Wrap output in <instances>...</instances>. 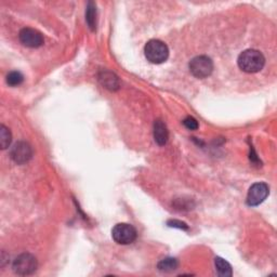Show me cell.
I'll use <instances>...</instances> for the list:
<instances>
[{"mask_svg":"<svg viewBox=\"0 0 277 277\" xmlns=\"http://www.w3.org/2000/svg\"><path fill=\"white\" fill-rule=\"evenodd\" d=\"M238 66L246 73H258L264 66L265 59L261 52L255 49H248L238 56Z\"/></svg>","mask_w":277,"mask_h":277,"instance_id":"6da1fadb","label":"cell"},{"mask_svg":"<svg viewBox=\"0 0 277 277\" xmlns=\"http://www.w3.org/2000/svg\"><path fill=\"white\" fill-rule=\"evenodd\" d=\"M146 59L153 64H161L169 56V49L165 43L158 39H152L144 47Z\"/></svg>","mask_w":277,"mask_h":277,"instance_id":"7a4b0ae2","label":"cell"},{"mask_svg":"<svg viewBox=\"0 0 277 277\" xmlns=\"http://www.w3.org/2000/svg\"><path fill=\"white\" fill-rule=\"evenodd\" d=\"M189 71L196 78L203 79L210 76L213 71V62L206 55L195 56L189 62Z\"/></svg>","mask_w":277,"mask_h":277,"instance_id":"3957f363","label":"cell"},{"mask_svg":"<svg viewBox=\"0 0 277 277\" xmlns=\"http://www.w3.org/2000/svg\"><path fill=\"white\" fill-rule=\"evenodd\" d=\"M137 230L128 223H118L112 230V237L119 245H129L137 239Z\"/></svg>","mask_w":277,"mask_h":277,"instance_id":"277c9868","label":"cell"},{"mask_svg":"<svg viewBox=\"0 0 277 277\" xmlns=\"http://www.w3.org/2000/svg\"><path fill=\"white\" fill-rule=\"evenodd\" d=\"M37 260L31 253H22L13 261V271L19 275H31L37 270Z\"/></svg>","mask_w":277,"mask_h":277,"instance_id":"5b68a950","label":"cell"},{"mask_svg":"<svg viewBox=\"0 0 277 277\" xmlns=\"http://www.w3.org/2000/svg\"><path fill=\"white\" fill-rule=\"evenodd\" d=\"M269 193H270V188L268 186V184H265L263 182L255 183L249 188V190H248L246 203L250 207L258 206L260 204H262L263 201L267 199Z\"/></svg>","mask_w":277,"mask_h":277,"instance_id":"8992f818","label":"cell"},{"mask_svg":"<svg viewBox=\"0 0 277 277\" xmlns=\"http://www.w3.org/2000/svg\"><path fill=\"white\" fill-rule=\"evenodd\" d=\"M10 156L14 163L23 165L27 163V161L32 158L33 149L28 143L20 141L15 143L12 146V148H11Z\"/></svg>","mask_w":277,"mask_h":277,"instance_id":"52a82bcc","label":"cell"},{"mask_svg":"<svg viewBox=\"0 0 277 277\" xmlns=\"http://www.w3.org/2000/svg\"><path fill=\"white\" fill-rule=\"evenodd\" d=\"M20 42L28 48H39L44 44V37L38 31L33 28H23L19 34Z\"/></svg>","mask_w":277,"mask_h":277,"instance_id":"ba28073f","label":"cell"},{"mask_svg":"<svg viewBox=\"0 0 277 277\" xmlns=\"http://www.w3.org/2000/svg\"><path fill=\"white\" fill-rule=\"evenodd\" d=\"M169 132L167 126L161 120H156L154 124V140L158 145L163 146L168 142Z\"/></svg>","mask_w":277,"mask_h":277,"instance_id":"9c48e42d","label":"cell"},{"mask_svg":"<svg viewBox=\"0 0 277 277\" xmlns=\"http://www.w3.org/2000/svg\"><path fill=\"white\" fill-rule=\"evenodd\" d=\"M215 265H216L218 275H220L222 277L232 276V274H233L232 267H231L230 263L228 261H225L224 259H222L220 257H217L215 259Z\"/></svg>","mask_w":277,"mask_h":277,"instance_id":"30bf717a","label":"cell"},{"mask_svg":"<svg viewBox=\"0 0 277 277\" xmlns=\"http://www.w3.org/2000/svg\"><path fill=\"white\" fill-rule=\"evenodd\" d=\"M178 267H179V262L175 258L163 259L157 264V269L160 271V272H165V273L173 272V271H176L178 269Z\"/></svg>","mask_w":277,"mask_h":277,"instance_id":"8fae6325","label":"cell"},{"mask_svg":"<svg viewBox=\"0 0 277 277\" xmlns=\"http://www.w3.org/2000/svg\"><path fill=\"white\" fill-rule=\"evenodd\" d=\"M100 80L103 84V86H105V88L111 89V90L117 89L119 86L118 78L111 72H103L100 77Z\"/></svg>","mask_w":277,"mask_h":277,"instance_id":"7c38bea8","label":"cell"},{"mask_svg":"<svg viewBox=\"0 0 277 277\" xmlns=\"http://www.w3.org/2000/svg\"><path fill=\"white\" fill-rule=\"evenodd\" d=\"M86 21L88 23L91 31L96 28V7L93 2H89L86 10Z\"/></svg>","mask_w":277,"mask_h":277,"instance_id":"4fadbf2b","label":"cell"},{"mask_svg":"<svg viewBox=\"0 0 277 277\" xmlns=\"http://www.w3.org/2000/svg\"><path fill=\"white\" fill-rule=\"evenodd\" d=\"M11 140H12V136H11L10 130L5 126L0 127V144H1V148L5 149L8 148Z\"/></svg>","mask_w":277,"mask_h":277,"instance_id":"5bb4252c","label":"cell"},{"mask_svg":"<svg viewBox=\"0 0 277 277\" xmlns=\"http://www.w3.org/2000/svg\"><path fill=\"white\" fill-rule=\"evenodd\" d=\"M23 80H24V76H23L22 73L17 71L9 73L7 76V84L12 87L20 86L23 83Z\"/></svg>","mask_w":277,"mask_h":277,"instance_id":"9a60e30c","label":"cell"},{"mask_svg":"<svg viewBox=\"0 0 277 277\" xmlns=\"http://www.w3.org/2000/svg\"><path fill=\"white\" fill-rule=\"evenodd\" d=\"M183 125L188 130H196L198 129V121L192 116H187L183 120Z\"/></svg>","mask_w":277,"mask_h":277,"instance_id":"2e32d148","label":"cell"},{"mask_svg":"<svg viewBox=\"0 0 277 277\" xmlns=\"http://www.w3.org/2000/svg\"><path fill=\"white\" fill-rule=\"evenodd\" d=\"M168 224H169V227H171V228H178V229H181V230H187V225L185 223L180 222V221L173 220V221H169Z\"/></svg>","mask_w":277,"mask_h":277,"instance_id":"e0dca14e","label":"cell"}]
</instances>
